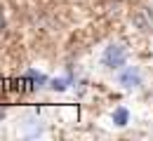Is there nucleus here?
Instances as JSON below:
<instances>
[{
    "mask_svg": "<svg viewBox=\"0 0 153 141\" xmlns=\"http://www.w3.org/2000/svg\"><path fill=\"white\" fill-rule=\"evenodd\" d=\"M2 33H5V14L0 12V35H2Z\"/></svg>",
    "mask_w": 153,
    "mask_h": 141,
    "instance_id": "nucleus-3",
    "label": "nucleus"
},
{
    "mask_svg": "<svg viewBox=\"0 0 153 141\" xmlns=\"http://www.w3.org/2000/svg\"><path fill=\"white\" fill-rule=\"evenodd\" d=\"M125 59H127V52H125V47L118 45V42H111V45L104 49V57H101V61H104L106 68H120V66L125 63Z\"/></svg>",
    "mask_w": 153,
    "mask_h": 141,
    "instance_id": "nucleus-1",
    "label": "nucleus"
},
{
    "mask_svg": "<svg viewBox=\"0 0 153 141\" xmlns=\"http://www.w3.org/2000/svg\"><path fill=\"white\" fill-rule=\"evenodd\" d=\"M123 85H125V87H137V85H139V73H137V71H127V73L123 75Z\"/></svg>",
    "mask_w": 153,
    "mask_h": 141,
    "instance_id": "nucleus-2",
    "label": "nucleus"
}]
</instances>
